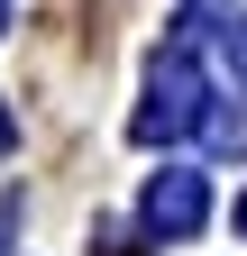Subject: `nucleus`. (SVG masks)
<instances>
[{"instance_id": "f257e3e1", "label": "nucleus", "mask_w": 247, "mask_h": 256, "mask_svg": "<svg viewBox=\"0 0 247 256\" xmlns=\"http://www.w3.org/2000/svg\"><path fill=\"white\" fill-rule=\"evenodd\" d=\"M202 119H210V82H202L192 46L156 55V74H146V110H138V138L156 146V138H183V128H202Z\"/></svg>"}, {"instance_id": "f03ea898", "label": "nucleus", "mask_w": 247, "mask_h": 256, "mask_svg": "<svg viewBox=\"0 0 247 256\" xmlns=\"http://www.w3.org/2000/svg\"><path fill=\"white\" fill-rule=\"evenodd\" d=\"M202 210H210L202 174H156V183H146V229H156V238H192Z\"/></svg>"}, {"instance_id": "7ed1b4c3", "label": "nucleus", "mask_w": 247, "mask_h": 256, "mask_svg": "<svg viewBox=\"0 0 247 256\" xmlns=\"http://www.w3.org/2000/svg\"><path fill=\"white\" fill-rule=\"evenodd\" d=\"M10 229H18V210H10V202H0V238H10Z\"/></svg>"}, {"instance_id": "20e7f679", "label": "nucleus", "mask_w": 247, "mask_h": 256, "mask_svg": "<svg viewBox=\"0 0 247 256\" xmlns=\"http://www.w3.org/2000/svg\"><path fill=\"white\" fill-rule=\"evenodd\" d=\"M10 138H18V119H10V110H0V146H10Z\"/></svg>"}, {"instance_id": "39448f33", "label": "nucleus", "mask_w": 247, "mask_h": 256, "mask_svg": "<svg viewBox=\"0 0 247 256\" xmlns=\"http://www.w3.org/2000/svg\"><path fill=\"white\" fill-rule=\"evenodd\" d=\"M238 64H247V18H238Z\"/></svg>"}, {"instance_id": "423d86ee", "label": "nucleus", "mask_w": 247, "mask_h": 256, "mask_svg": "<svg viewBox=\"0 0 247 256\" xmlns=\"http://www.w3.org/2000/svg\"><path fill=\"white\" fill-rule=\"evenodd\" d=\"M0 28H10V0H0Z\"/></svg>"}]
</instances>
